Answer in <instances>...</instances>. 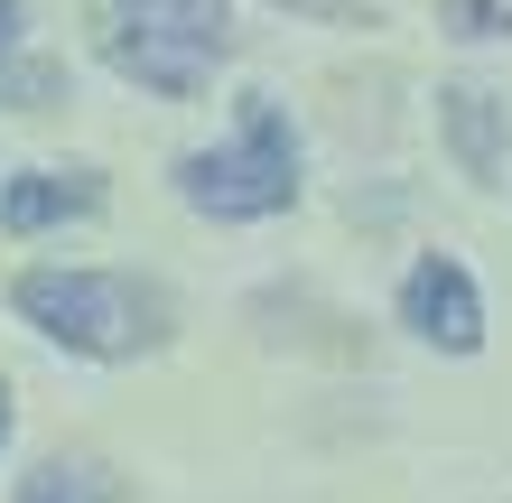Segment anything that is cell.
Instances as JSON below:
<instances>
[{
	"instance_id": "obj_2",
	"label": "cell",
	"mask_w": 512,
	"mask_h": 503,
	"mask_svg": "<svg viewBox=\"0 0 512 503\" xmlns=\"http://www.w3.org/2000/svg\"><path fill=\"white\" fill-rule=\"evenodd\" d=\"M94 47H103L112 75L187 103V94L215 84L224 47H233V19H224V0H103L94 10Z\"/></svg>"
},
{
	"instance_id": "obj_1",
	"label": "cell",
	"mask_w": 512,
	"mask_h": 503,
	"mask_svg": "<svg viewBox=\"0 0 512 503\" xmlns=\"http://www.w3.org/2000/svg\"><path fill=\"white\" fill-rule=\"evenodd\" d=\"M10 308L66 354H94V364H131V354H149L168 336V299L140 289L131 271H56L47 261V271L10 280Z\"/></svg>"
},
{
	"instance_id": "obj_8",
	"label": "cell",
	"mask_w": 512,
	"mask_h": 503,
	"mask_svg": "<svg viewBox=\"0 0 512 503\" xmlns=\"http://www.w3.org/2000/svg\"><path fill=\"white\" fill-rule=\"evenodd\" d=\"M438 19H457V38H512V0H438Z\"/></svg>"
},
{
	"instance_id": "obj_3",
	"label": "cell",
	"mask_w": 512,
	"mask_h": 503,
	"mask_svg": "<svg viewBox=\"0 0 512 503\" xmlns=\"http://www.w3.org/2000/svg\"><path fill=\"white\" fill-rule=\"evenodd\" d=\"M177 196H187L196 215H215V224L289 215V205H298V131H289V112L270 94H252L243 131H233L224 150H187V159H177Z\"/></svg>"
},
{
	"instance_id": "obj_7",
	"label": "cell",
	"mask_w": 512,
	"mask_h": 503,
	"mask_svg": "<svg viewBox=\"0 0 512 503\" xmlns=\"http://www.w3.org/2000/svg\"><path fill=\"white\" fill-rule=\"evenodd\" d=\"M19 503H122V476L103 457H47L19 476Z\"/></svg>"
},
{
	"instance_id": "obj_9",
	"label": "cell",
	"mask_w": 512,
	"mask_h": 503,
	"mask_svg": "<svg viewBox=\"0 0 512 503\" xmlns=\"http://www.w3.org/2000/svg\"><path fill=\"white\" fill-rule=\"evenodd\" d=\"M0 94H10L19 112H38V94H56V75L47 66H19V75H0Z\"/></svg>"
},
{
	"instance_id": "obj_10",
	"label": "cell",
	"mask_w": 512,
	"mask_h": 503,
	"mask_svg": "<svg viewBox=\"0 0 512 503\" xmlns=\"http://www.w3.org/2000/svg\"><path fill=\"white\" fill-rule=\"evenodd\" d=\"M19 47V0H0V56Z\"/></svg>"
},
{
	"instance_id": "obj_6",
	"label": "cell",
	"mask_w": 512,
	"mask_h": 503,
	"mask_svg": "<svg viewBox=\"0 0 512 503\" xmlns=\"http://www.w3.org/2000/svg\"><path fill=\"white\" fill-rule=\"evenodd\" d=\"M438 131H447V150H457V168L475 177V187L503 177V103L485 94V84H447L438 94Z\"/></svg>"
},
{
	"instance_id": "obj_11",
	"label": "cell",
	"mask_w": 512,
	"mask_h": 503,
	"mask_svg": "<svg viewBox=\"0 0 512 503\" xmlns=\"http://www.w3.org/2000/svg\"><path fill=\"white\" fill-rule=\"evenodd\" d=\"M0 448H10V392H0Z\"/></svg>"
},
{
	"instance_id": "obj_4",
	"label": "cell",
	"mask_w": 512,
	"mask_h": 503,
	"mask_svg": "<svg viewBox=\"0 0 512 503\" xmlns=\"http://www.w3.org/2000/svg\"><path fill=\"white\" fill-rule=\"evenodd\" d=\"M401 327L438 354H475L485 345V289L457 252H419L410 280H401Z\"/></svg>"
},
{
	"instance_id": "obj_5",
	"label": "cell",
	"mask_w": 512,
	"mask_h": 503,
	"mask_svg": "<svg viewBox=\"0 0 512 503\" xmlns=\"http://www.w3.org/2000/svg\"><path fill=\"white\" fill-rule=\"evenodd\" d=\"M84 215H103V177L94 168H38V177H10L0 187V224L19 233H47V224H84Z\"/></svg>"
}]
</instances>
